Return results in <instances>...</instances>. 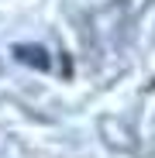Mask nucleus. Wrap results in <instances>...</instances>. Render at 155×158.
I'll return each instance as SVG.
<instances>
[{"label": "nucleus", "mask_w": 155, "mask_h": 158, "mask_svg": "<svg viewBox=\"0 0 155 158\" xmlns=\"http://www.w3.org/2000/svg\"><path fill=\"white\" fill-rule=\"evenodd\" d=\"M14 59L24 65H35V69H48V52L41 45H17L14 48Z\"/></svg>", "instance_id": "f257e3e1"}]
</instances>
